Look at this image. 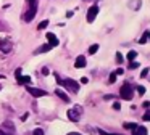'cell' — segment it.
<instances>
[{"mask_svg":"<svg viewBox=\"0 0 150 135\" xmlns=\"http://www.w3.org/2000/svg\"><path fill=\"white\" fill-rule=\"evenodd\" d=\"M82 112V108L81 106H74V109H69L68 112H66V114H68V119L69 121H73V122H78L79 121V117H81V114Z\"/></svg>","mask_w":150,"mask_h":135,"instance_id":"6da1fadb","label":"cell"},{"mask_svg":"<svg viewBox=\"0 0 150 135\" xmlns=\"http://www.w3.org/2000/svg\"><path fill=\"white\" fill-rule=\"evenodd\" d=\"M120 95L123 100H131L132 98V87H131L129 84H124L120 90Z\"/></svg>","mask_w":150,"mask_h":135,"instance_id":"7a4b0ae2","label":"cell"},{"mask_svg":"<svg viewBox=\"0 0 150 135\" xmlns=\"http://www.w3.org/2000/svg\"><path fill=\"white\" fill-rule=\"evenodd\" d=\"M36 13H37V5H36V3H31V8L28 10L26 15H24V21L31 22L34 18H36Z\"/></svg>","mask_w":150,"mask_h":135,"instance_id":"3957f363","label":"cell"},{"mask_svg":"<svg viewBox=\"0 0 150 135\" xmlns=\"http://www.w3.org/2000/svg\"><path fill=\"white\" fill-rule=\"evenodd\" d=\"M62 85L66 87L68 90H73V92H78L79 90V84L76 82V80H73V79H65L62 82Z\"/></svg>","mask_w":150,"mask_h":135,"instance_id":"277c9868","label":"cell"},{"mask_svg":"<svg viewBox=\"0 0 150 135\" xmlns=\"http://www.w3.org/2000/svg\"><path fill=\"white\" fill-rule=\"evenodd\" d=\"M11 48H13V44H11V40H8V39L0 40V51H4V53H10Z\"/></svg>","mask_w":150,"mask_h":135,"instance_id":"5b68a950","label":"cell"},{"mask_svg":"<svg viewBox=\"0 0 150 135\" xmlns=\"http://www.w3.org/2000/svg\"><path fill=\"white\" fill-rule=\"evenodd\" d=\"M97 15H98V6L97 5H92L91 8H89V11H87V21L89 22H94V19L97 18Z\"/></svg>","mask_w":150,"mask_h":135,"instance_id":"8992f818","label":"cell"},{"mask_svg":"<svg viewBox=\"0 0 150 135\" xmlns=\"http://www.w3.org/2000/svg\"><path fill=\"white\" fill-rule=\"evenodd\" d=\"M28 92H29L33 96H36V98H40V96H45V95H47L45 90L37 89V87H29V89H28Z\"/></svg>","mask_w":150,"mask_h":135,"instance_id":"52a82bcc","label":"cell"},{"mask_svg":"<svg viewBox=\"0 0 150 135\" xmlns=\"http://www.w3.org/2000/svg\"><path fill=\"white\" fill-rule=\"evenodd\" d=\"M45 37H47V40H49V45H52V47H57V45L60 44V40L57 39V35H55V34H52V32H49V34H47Z\"/></svg>","mask_w":150,"mask_h":135,"instance_id":"ba28073f","label":"cell"},{"mask_svg":"<svg viewBox=\"0 0 150 135\" xmlns=\"http://www.w3.org/2000/svg\"><path fill=\"white\" fill-rule=\"evenodd\" d=\"M55 95L58 96V98H62V100H63V101H65V103H69V96L66 95V93L63 92L62 89H55Z\"/></svg>","mask_w":150,"mask_h":135,"instance_id":"9c48e42d","label":"cell"},{"mask_svg":"<svg viewBox=\"0 0 150 135\" xmlns=\"http://www.w3.org/2000/svg\"><path fill=\"white\" fill-rule=\"evenodd\" d=\"M86 64H87V63H86V56H82V55H79V56L76 58L74 68H78V69H79V68H84Z\"/></svg>","mask_w":150,"mask_h":135,"instance_id":"30bf717a","label":"cell"},{"mask_svg":"<svg viewBox=\"0 0 150 135\" xmlns=\"http://www.w3.org/2000/svg\"><path fill=\"white\" fill-rule=\"evenodd\" d=\"M132 135H147V129L142 125H136L132 129Z\"/></svg>","mask_w":150,"mask_h":135,"instance_id":"8fae6325","label":"cell"},{"mask_svg":"<svg viewBox=\"0 0 150 135\" xmlns=\"http://www.w3.org/2000/svg\"><path fill=\"white\" fill-rule=\"evenodd\" d=\"M50 48H52V45L45 44V45H40L39 48H37L36 51H34V55H40V53H47V51H50Z\"/></svg>","mask_w":150,"mask_h":135,"instance_id":"7c38bea8","label":"cell"},{"mask_svg":"<svg viewBox=\"0 0 150 135\" xmlns=\"http://www.w3.org/2000/svg\"><path fill=\"white\" fill-rule=\"evenodd\" d=\"M16 80H18V84H29L31 76H20V77H16Z\"/></svg>","mask_w":150,"mask_h":135,"instance_id":"4fadbf2b","label":"cell"},{"mask_svg":"<svg viewBox=\"0 0 150 135\" xmlns=\"http://www.w3.org/2000/svg\"><path fill=\"white\" fill-rule=\"evenodd\" d=\"M140 0H132V2H129V8H132V10H139L140 8Z\"/></svg>","mask_w":150,"mask_h":135,"instance_id":"5bb4252c","label":"cell"},{"mask_svg":"<svg viewBox=\"0 0 150 135\" xmlns=\"http://www.w3.org/2000/svg\"><path fill=\"white\" fill-rule=\"evenodd\" d=\"M136 56H137V51H134V50L127 51V60H129V61H134V60H136Z\"/></svg>","mask_w":150,"mask_h":135,"instance_id":"9a60e30c","label":"cell"},{"mask_svg":"<svg viewBox=\"0 0 150 135\" xmlns=\"http://www.w3.org/2000/svg\"><path fill=\"white\" fill-rule=\"evenodd\" d=\"M47 26H49V19H44V21H40V24L37 26V29H39V31H42V29H45Z\"/></svg>","mask_w":150,"mask_h":135,"instance_id":"2e32d148","label":"cell"},{"mask_svg":"<svg viewBox=\"0 0 150 135\" xmlns=\"http://www.w3.org/2000/svg\"><path fill=\"white\" fill-rule=\"evenodd\" d=\"M97 50H98V45H97V44L91 45V47H89V55H94V53H97Z\"/></svg>","mask_w":150,"mask_h":135,"instance_id":"e0dca14e","label":"cell"},{"mask_svg":"<svg viewBox=\"0 0 150 135\" xmlns=\"http://www.w3.org/2000/svg\"><path fill=\"white\" fill-rule=\"evenodd\" d=\"M33 135H44V129H40V127L34 129V130H33Z\"/></svg>","mask_w":150,"mask_h":135,"instance_id":"ac0fdd59","label":"cell"},{"mask_svg":"<svg viewBox=\"0 0 150 135\" xmlns=\"http://www.w3.org/2000/svg\"><path fill=\"white\" fill-rule=\"evenodd\" d=\"M136 125L137 124H134V122H124V129H131V130H132Z\"/></svg>","mask_w":150,"mask_h":135,"instance_id":"d6986e66","label":"cell"},{"mask_svg":"<svg viewBox=\"0 0 150 135\" xmlns=\"http://www.w3.org/2000/svg\"><path fill=\"white\" fill-rule=\"evenodd\" d=\"M149 72H150V69H149V68H144V69H142V72H140V77H147V76H149Z\"/></svg>","mask_w":150,"mask_h":135,"instance_id":"ffe728a7","label":"cell"},{"mask_svg":"<svg viewBox=\"0 0 150 135\" xmlns=\"http://www.w3.org/2000/svg\"><path fill=\"white\" fill-rule=\"evenodd\" d=\"M136 68H139V63H137V61H131V63H129V69H136Z\"/></svg>","mask_w":150,"mask_h":135,"instance_id":"44dd1931","label":"cell"},{"mask_svg":"<svg viewBox=\"0 0 150 135\" xmlns=\"http://www.w3.org/2000/svg\"><path fill=\"white\" fill-rule=\"evenodd\" d=\"M137 93H139V95H144V93H145V87L139 85V87H137Z\"/></svg>","mask_w":150,"mask_h":135,"instance_id":"7402d4cb","label":"cell"},{"mask_svg":"<svg viewBox=\"0 0 150 135\" xmlns=\"http://www.w3.org/2000/svg\"><path fill=\"white\" fill-rule=\"evenodd\" d=\"M147 37H149V32H145V34H144V37L139 39V44H145V42H147Z\"/></svg>","mask_w":150,"mask_h":135,"instance_id":"603a6c76","label":"cell"},{"mask_svg":"<svg viewBox=\"0 0 150 135\" xmlns=\"http://www.w3.org/2000/svg\"><path fill=\"white\" fill-rule=\"evenodd\" d=\"M123 60H124L123 55H121L120 51H116V61H118V63H123Z\"/></svg>","mask_w":150,"mask_h":135,"instance_id":"cb8c5ba5","label":"cell"},{"mask_svg":"<svg viewBox=\"0 0 150 135\" xmlns=\"http://www.w3.org/2000/svg\"><path fill=\"white\" fill-rule=\"evenodd\" d=\"M115 80H116V74H115V72H111V74H110V79H108V82H110V84H113Z\"/></svg>","mask_w":150,"mask_h":135,"instance_id":"d4e9b609","label":"cell"},{"mask_svg":"<svg viewBox=\"0 0 150 135\" xmlns=\"http://www.w3.org/2000/svg\"><path fill=\"white\" fill-rule=\"evenodd\" d=\"M142 119H144V121H147V122H150V111L145 112V114L142 116Z\"/></svg>","mask_w":150,"mask_h":135,"instance_id":"484cf974","label":"cell"},{"mask_svg":"<svg viewBox=\"0 0 150 135\" xmlns=\"http://www.w3.org/2000/svg\"><path fill=\"white\" fill-rule=\"evenodd\" d=\"M123 72H124V69H123V68H118V69L115 71V74H116V76H121Z\"/></svg>","mask_w":150,"mask_h":135,"instance_id":"4316f807","label":"cell"},{"mask_svg":"<svg viewBox=\"0 0 150 135\" xmlns=\"http://www.w3.org/2000/svg\"><path fill=\"white\" fill-rule=\"evenodd\" d=\"M120 108H121V105H120L118 101H115V103H113V109H120Z\"/></svg>","mask_w":150,"mask_h":135,"instance_id":"83f0119b","label":"cell"},{"mask_svg":"<svg viewBox=\"0 0 150 135\" xmlns=\"http://www.w3.org/2000/svg\"><path fill=\"white\" fill-rule=\"evenodd\" d=\"M49 72H50V71H49V68H42V74H44V76H47Z\"/></svg>","mask_w":150,"mask_h":135,"instance_id":"f1b7e54d","label":"cell"},{"mask_svg":"<svg viewBox=\"0 0 150 135\" xmlns=\"http://www.w3.org/2000/svg\"><path fill=\"white\" fill-rule=\"evenodd\" d=\"M15 76H16V77H20V76H21V68H18V69L15 71Z\"/></svg>","mask_w":150,"mask_h":135,"instance_id":"f546056e","label":"cell"},{"mask_svg":"<svg viewBox=\"0 0 150 135\" xmlns=\"http://www.w3.org/2000/svg\"><path fill=\"white\" fill-rule=\"evenodd\" d=\"M87 82H89L87 77H82V79H81V84H87Z\"/></svg>","mask_w":150,"mask_h":135,"instance_id":"4dcf8cb0","label":"cell"},{"mask_svg":"<svg viewBox=\"0 0 150 135\" xmlns=\"http://www.w3.org/2000/svg\"><path fill=\"white\" fill-rule=\"evenodd\" d=\"M28 114H29V112H24V114L21 116V119H23V121H26V119H28Z\"/></svg>","mask_w":150,"mask_h":135,"instance_id":"1f68e13d","label":"cell"},{"mask_svg":"<svg viewBox=\"0 0 150 135\" xmlns=\"http://www.w3.org/2000/svg\"><path fill=\"white\" fill-rule=\"evenodd\" d=\"M103 98H105V100H111V98H115V96H113V95H105Z\"/></svg>","mask_w":150,"mask_h":135,"instance_id":"d6a6232c","label":"cell"},{"mask_svg":"<svg viewBox=\"0 0 150 135\" xmlns=\"http://www.w3.org/2000/svg\"><path fill=\"white\" fill-rule=\"evenodd\" d=\"M73 15H74V13H73V11H68V13H66V18H71Z\"/></svg>","mask_w":150,"mask_h":135,"instance_id":"836d02e7","label":"cell"},{"mask_svg":"<svg viewBox=\"0 0 150 135\" xmlns=\"http://www.w3.org/2000/svg\"><path fill=\"white\" fill-rule=\"evenodd\" d=\"M68 135H81V134H78V132H69Z\"/></svg>","mask_w":150,"mask_h":135,"instance_id":"e575fe53","label":"cell"},{"mask_svg":"<svg viewBox=\"0 0 150 135\" xmlns=\"http://www.w3.org/2000/svg\"><path fill=\"white\" fill-rule=\"evenodd\" d=\"M28 2H29V3H36V0H28Z\"/></svg>","mask_w":150,"mask_h":135,"instance_id":"d590c367","label":"cell"},{"mask_svg":"<svg viewBox=\"0 0 150 135\" xmlns=\"http://www.w3.org/2000/svg\"><path fill=\"white\" fill-rule=\"evenodd\" d=\"M0 135H5V132H4V130H0Z\"/></svg>","mask_w":150,"mask_h":135,"instance_id":"8d00e7d4","label":"cell"},{"mask_svg":"<svg viewBox=\"0 0 150 135\" xmlns=\"http://www.w3.org/2000/svg\"><path fill=\"white\" fill-rule=\"evenodd\" d=\"M149 39H150V32H149Z\"/></svg>","mask_w":150,"mask_h":135,"instance_id":"74e56055","label":"cell"},{"mask_svg":"<svg viewBox=\"0 0 150 135\" xmlns=\"http://www.w3.org/2000/svg\"><path fill=\"white\" fill-rule=\"evenodd\" d=\"M0 90H2V85H0Z\"/></svg>","mask_w":150,"mask_h":135,"instance_id":"f35d334b","label":"cell"},{"mask_svg":"<svg viewBox=\"0 0 150 135\" xmlns=\"http://www.w3.org/2000/svg\"><path fill=\"white\" fill-rule=\"evenodd\" d=\"M5 135H7V134H5Z\"/></svg>","mask_w":150,"mask_h":135,"instance_id":"ab89813d","label":"cell"}]
</instances>
